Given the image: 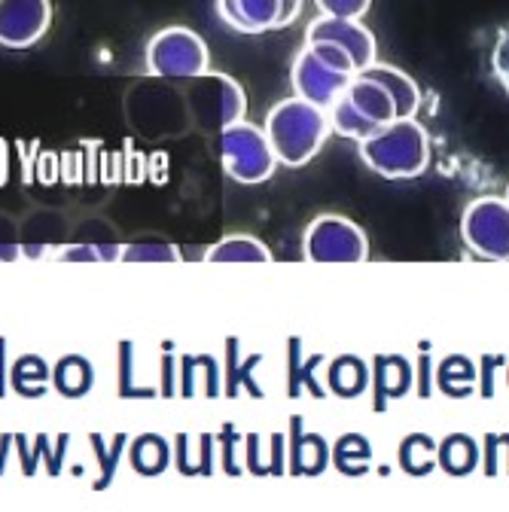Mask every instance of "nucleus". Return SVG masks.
I'll return each mask as SVG.
<instances>
[{"instance_id": "f8f14e48", "label": "nucleus", "mask_w": 509, "mask_h": 512, "mask_svg": "<svg viewBox=\"0 0 509 512\" xmlns=\"http://www.w3.org/2000/svg\"><path fill=\"white\" fill-rule=\"evenodd\" d=\"M360 74L378 80L381 86L388 89V95L394 98V107H397V119H412L418 113V107H421V89H418V83L409 74L391 68V64H378V61L372 64V68L360 71Z\"/></svg>"}, {"instance_id": "ddd939ff", "label": "nucleus", "mask_w": 509, "mask_h": 512, "mask_svg": "<svg viewBox=\"0 0 509 512\" xmlns=\"http://www.w3.org/2000/svg\"><path fill=\"white\" fill-rule=\"evenodd\" d=\"M208 263H269L272 253L263 241L250 238V235H232L220 244H214L205 253Z\"/></svg>"}, {"instance_id": "423d86ee", "label": "nucleus", "mask_w": 509, "mask_h": 512, "mask_svg": "<svg viewBox=\"0 0 509 512\" xmlns=\"http://www.w3.org/2000/svg\"><path fill=\"white\" fill-rule=\"evenodd\" d=\"M461 238L482 260H509V202L476 199L461 217Z\"/></svg>"}, {"instance_id": "1a4fd4ad", "label": "nucleus", "mask_w": 509, "mask_h": 512, "mask_svg": "<svg viewBox=\"0 0 509 512\" xmlns=\"http://www.w3.org/2000/svg\"><path fill=\"white\" fill-rule=\"evenodd\" d=\"M305 40L314 43V40H327V43H336L342 46L354 64H357V74L372 68L375 64V55H378V46H375V37L372 31L360 22V19H339V16H317L308 31H305Z\"/></svg>"}, {"instance_id": "9d476101", "label": "nucleus", "mask_w": 509, "mask_h": 512, "mask_svg": "<svg viewBox=\"0 0 509 512\" xmlns=\"http://www.w3.org/2000/svg\"><path fill=\"white\" fill-rule=\"evenodd\" d=\"M217 13L238 34H266L278 25L281 0H217Z\"/></svg>"}, {"instance_id": "6e6552de", "label": "nucleus", "mask_w": 509, "mask_h": 512, "mask_svg": "<svg viewBox=\"0 0 509 512\" xmlns=\"http://www.w3.org/2000/svg\"><path fill=\"white\" fill-rule=\"evenodd\" d=\"M290 80H293V92H296L299 98H305V101H311V104H317V107H324V110H327V107L348 89V83H351L354 77H348V74L330 68V64H324L321 58L314 55V49L305 43V46L299 49L296 61H293Z\"/></svg>"}, {"instance_id": "4468645a", "label": "nucleus", "mask_w": 509, "mask_h": 512, "mask_svg": "<svg viewBox=\"0 0 509 512\" xmlns=\"http://www.w3.org/2000/svg\"><path fill=\"white\" fill-rule=\"evenodd\" d=\"M327 116H330V128L336 135H342V138H351V141H366L372 132H378L381 125H375L372 119H366L348 98H345V92L327 107Z\"/></svg>"}, {"instance_id": "6ab92c4d", "label": "nucleus", "mask_w": 509, "mask_h": 512, "mask_svg": "<svg viewBox=\"0 0 509 512\" xmlns=\"http://www.w3.org/2000/svg\"><path fill=\"white\" fill-rule=\"evenodd\" d=\"M299 13H302V0H281V16H278V25H275V31H281V28H290V25L299 19Z\"/></svg>"}, {"instance_id": "0eeeda50", "label": "nucleus", "mask_w": 509, "mask_h": 512, "mask_svg": "<svg viewBox=\"0 0 509 512\" xmlns=\"http://www.w3.org/2000/svg\"><path fill=\"white\" fill-rule=\"evenodd\" d=\"M52 28L49 0H0V46L28 49Z\"/></svg>"}, {"instance_id": "f257e3e1", "label": "nucleus", "mask_w": 509, "mask_h": 512, "mask_svg": "<svg viewBox=\"0 0 509 512\" xmlns=\"http://www.w3.org/2000/svg\"><path fill=\"white\" fill-rule=\"evenodd\" d=\"M330 116L299 95L278 101L266 116V138L278 156V165L302 168L308 165L330 138Z\"/></svg>"}, {"instance_id": "7ed1b4c3", "label": "nucleus", "mask_w": 509, "mask_h": 512, "mask_svg": "<svg viewBox=\"0 0 509 512\" xmlns=\"http://www.w3.org/2000/svg\"><path fill=\"white\" fill-rule=\"evenodd\" d=\"M220 162L223 171L241 186L266 183L278 168V156L266 138V128H257L244 119L226 125L220 132Z\"/></svg>"}, {"instance_id": "dca6fc26", "label": "nucleus", "mask_w": 509, "mask_h": 512, "mask_svg": "<svg viewBox=\"0 0 509 512\" xmlns=\"http://www.w3.org/2000/svg\"><path fill=\"white\" fill-rule=\"evenodd\" d=\"M321 16H339V19H363L372 0H314Z\"/></svg>"}, {"instance_id": "aec40b11", "label": "nucleus", "mask_w": 509, "mask_h": 512, "mask_svg": "<svg viewBox=\"0 0 509 512\" xmlns=\"http://www.w3.org/2000/svg\"><path fill=\"white\" fill-rule=\"evenodd\" d=\"M506 202H509V189H506Z\"/></svg>"}, {"instance_id": "9b49d317", "label": "nucleus", "mask_w": 509, "mask_h": 512, "mask_svg": "<svg viewBox=\"0 0 509 512\" xmlns=\"http://www.w3.org/2000/svg\"><path fill=\"white\" fill-rule=\"evenodd\" d=\"M345 98L366 116L372 119L375 125H388L397 119V107H394V98L388 95V89L381 86L378 80L366 77V74H357L348 89H345Z\"/></svg>"}, {"instance_id": "f3484780", "label": "nucleus", "mask_w": 509, "mask_h": 512, "mask_svg": "<svg viewBox=\"0 0 509 512\" xmlns=\"http://www.w3.org/2000/svg\"><path fill=\"white\" fill-rule=\"evenodd\" d=\"M122 260L138 263V260H180V256L171 244H132L125 247Z\"/></svg>"}, {"instance_id": "20e7f679", "label": "nucleus", "mask_w": 509, "mask_h": 512, "mask_svg": "<svg viewBox=\"0 0 509 512\" xmlns=\"http://www.w3.org/2000/svg\"><path fill=\"white\" fill-rule=\"evenodd\" d=\"M147 71L165 80H199L211 68L208 43L189 28H162L147 43Z\"/></svg>"}, {"instance_id": "2eb2a0df", "label": "nucleus", "mask_w": 509, "mask_h": 512, "mask_svg": "<svg viewBox=\"0 0 509 512\" xmlns=\"http://www.w3.org/2000/svg\"><path fill=\"white\" fill-rule=\"evenodd\" d=\"M308 43V40H305ZM311 49H314V55L321 58L324 64H330V68H336V71H342V74H348V77H357V64H354V58L342 49V46H336V43H327V40H314V43H308Z\"/></svg>"}, {"instance_id": "39448f33", "label": "nucleus", "mask_w": 509, "mask_h": 512, "mask_svg": "<svg viewBox=\"0 0 509 512\" xmlns=\"http://www.w3.org/2000/svg\"><path fill=\"white\" fill-rule=\"evenodd\" d=\"M302 250L311 263H363L369 256V241L354 220L324 214L305 229Z\"/></svg>"}, {"instance_id": "a211bd4d", "label": "nucleus", "mask_w": 509, "mask_h": 512, "mask_svg": "<svg viewBox=\"0 0 509 512\" xmlns=\"http://www.w3.org/2000/svg\"><path fill=\"white\" fill-rule=\"evenodd\" d=\"M491 71L497 77V83L509 92V28L500 31L497 43H494V52H491Z\"/></svg>"}, {"instance_id": "f03ea898", "label": "nucleus", "mask_w": 509, "mask_h": 512, "mask_svg": "<svg viewBox=\"0 0 509 512\" xmlns=\"http://www.w3.org/2000/svg\"><path fill=\"white\" fill-rule=\"evenodd\" d=\"M360 159L366 168L388 180H412L430 165V138L415 116L394 119L360 141Z\"/></svg>"}]
</instances>
